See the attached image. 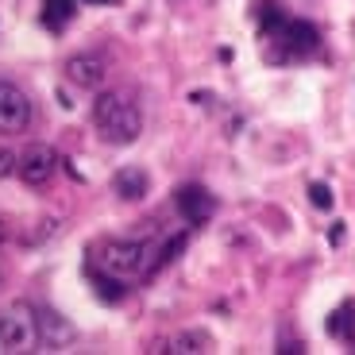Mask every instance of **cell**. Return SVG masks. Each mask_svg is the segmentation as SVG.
Instances as JSON below:
<instances>
[{"instance_id":"obj_1","label":"cell","mask_w":355,"mask_h":355,"mask_svg":"<svg viewBox=\"0 0 355 355\" xmlns=\"http://www.w3.org/2000/svg\"><path fill=\"white\" fill-rule=\"evenodd\" d=\"M93 124H97V135L105 143H135L143 132V116L139 105H135L128 93H101L97 105H93Z\"/></svg>"},{"instance_id":"obj_2","label":"cell","mask_w":355,"mask_h":355,"mask_svg":"<svg viewBox=\"0 0 355 355\" xmlns=\"http://www.w3.org/2000/svg\"><path fill=\"white\" fill-rule=\"evenodd\" d=\"M155 251L159 243H139V240H108L101 243L97 259H101V270L116 278H143L155 270Z\"/></svg>"},{"instance_id":"obj_3","label":"cell","mask_w":355,"mask_h":355,"mask_svg":"<svg viewBox=\"0 0 355 355\" xmlns=\"http://www.w3.org/2000/svg\"><path fill=\"white\" fill-rule=\"evenodd\" d=\"M266 43H270V51H266L270 62H297V58H309L320 51V31L309 19H282L266 35Z\"/></svg>"},{"instance_id":"obj_4","label":"cell","mask_w":355,"mask_h":355,"mask_svg":"<svg viewBox=\"0 0 355 355\" xmlns=\"http://www.w3.org/2000/svg\"><path fill=\"white\" fill-rule=\"evenodd\" d=\"M35 340H39L35 309L12 305L8 313H0V352H27Z\"/></svg>"},{"instance_id":"obj_5","label":"cell","mask_w":355,"mask_h":355,"mask_svg":"<svg viewBox=\"0 0 355 355\" xmlns=\"http://www.w3.org/2000/svg\"><path fill=\"white\" fill-rule=\"evenodd\" d=\"M27 124H31V101H27V93L19 85H12V81H0V132H27Z\"/></svg>"},{"instance_id":"obj_6","label":"cell","mask_w":355,"mask_h":355,"mask_svg":"<svg viewBox=\"0 0 355 355\" xmlns=\"http://www.w3.org/2000/svg\"><path fill=\"white\" fill-rule=\"evenodd\" d=\"M35 329H39L43 352H62V347L73 340V324L58 309H51V305H39L35 309Z\"/></svg>"},{"instance_id":"obj_7","label":"cell","mask_w":355,"mask_h":355,"mask_svg":"<svg viewBox=\"0 0 355 355\" xmlns=\"http://www.w3.org/2000/svg\"><path fill=\"white\" fill-rule=\"evenodd\" d=\"M54 166H58V155L46 147V143H31L24 155H19V178L27 186H46L54 178Z\"/></svg>"},{"instance_id":"obj_8","label":"cell","mask_w":355,"mask_h":355,"mask_svg":"<svg viewBox=\"0 0 355 355\" xmlns=\"http://www.w3.org/2000/svg\"><path fill=\"white\" fill-rule=\"evenodd\" d=\"M178 213L186 216L189 224H205L216 213V197L201 186H182L178 189Z\"/></svg>"},{"instance_id":"obj_9","label":"cell","mask_w":355,"mask_h":355,"mask_svg":"<svg viewBox=\"0 0 355 355\" xmlns=\"http://www.w3.org/2000/svg\"><path fill=\"white\" fill-rule=\"evenodd\" d=\"M105 62H101L97 54H73L70 62H66V78L73 81V85L81 89H97L101 81H105Z\"/></svg>"},{"instance_id":"obj_10","label":"cell","mask_w":355,"mask_h":355,"mask_svg":"<svg viewBox=\"0 0 355 355\" xmlns=\"http://www.w3.org/2000/svg\"><path fill=\"white\" fill-rule=\"evenodd\" d=\"M147 189H151V178H147V170H139V166H124L112 178V193L120 197V201H143Z\"/></svg>"},{"instance_id":"obj_11","label":"cell","mask_w":355,"mask_h":355,"mask_svg":"<svg viewBox=\"0 0 355 355\" xmlns=\"http://www.w3.org/2000/svg\"><path fill=\"white\" fill-rule=\"evenodd\" d=\"M73 12H78L73 0H46L43 4V24L51 27V31H62V27L73 19Z\"/></svg>"},{"instance_id":"obj_12","label":"cell","mask_w":355,"mask_h":355,"mask_svg":"<svg viewBox=\"0 0 355 355\" xmlns=\"http://www.w3.org/2000/svg\"><path fill=\"white\" fill-rule=\"evenodd\" d=\"M251 16L259 19V31L270 35V31L286 19V12H278V4H270V0H255V4H251Z\"/></svg>"},{"instance_id":"obj_13","label":"cell","mask_w":355,"mask_h":355,"mask_svg":"<svg viewBox=\"0 0 355 355\" xmlns=\"http://www.w3.org/2000/svg\"><path fill=\"white\" fill-rule=\"evenodd\" d=\"M124 278H116V275H101L97 278V293L101 297H105V302H120V297H124Z\"/></svg>"},{"instance_id":"obj_14","label":"cell","mask_w":355,"mask_h":355,"mask_svg":"<svg viewBox=\"0 0 355 355\" xmlns=\"http://www.w3.org/2000/svg\"><path fill=\"white\" fill-rule=\"evenodd\" d=\"M309 201H313V209L329 213V209H332V189L324 186V182H313V186H309Z\"/></svg>"},{"instance_id":"obj_15","label":"cell","mask_w":355,"mask_h":355,"mask_svg":"<svg viewBox=\"0 0 355 355\" xmlns=\"http://www.w3.org/2000/svg\"><path fill=\"white\" fill-rule=\"evenodd\" d=\"M54 232H58V220H43V228H31V232H27V243H31V248H35V243L51 240Z\"/></svg>"},{"instance_id":"obj_16","label":"cell","mask_w":355,"mask_h":355,"mask_svg":"<svg viewBox=\"0 0 355 355\" xmlns=\"http://www.w3.org/2000/svg\"><path fill=\"white\" fill-rule=\"evenodd\" d=\"M12 170H19V159L12 151H4V147H0V178H8Z\"/></svg>"},{"instance_id":"obj_17","label":"cell","mask_w":355,"mask_h":355,"mask_svg":"<svg viewBox=\"0 0 355 355\" xmlns=\"http://www.w3.org/2000/svg\"><path fill=\"white\" fill-rule=\"evenodd\" d=\"M344 224H332V232H329V243H332V248H340V243H344Z\"/></svg>"},{"instance_id":"obj_18","label":"cell","mask_w":355,"mask_h":355,"mask_svg":"<svg viewBox=\"0 0 355 355\" xmlns=\"http://www.w3.org/2000/svg\"><path fill=\"white\" fill-rule=\"evenodd\" d=\"M189 101H193V105H209V101H213V93H205V89H201V93H189Z\"/></svg>"},{"instance_id":"obj_19","label":"cell","mask_w":355,"mask_h":355,"mask_svg":"<svg viewBox=\"0 0 355 355\" xmlns=\"http://www.w3.org/2000/svg\"><path fill=\"white\" fill-rule=\"evenodd\" d=\"M4 236H8V228H4V224H0V240H4Z\"/></svg>"},{"instance_id":"obj_20","label":"cell","mask_w":355,"mask_h":355,"mask_svg":"<svg viewBox=\"0 0 355 355\" xmlns=\"http://www.w3.org/2000/svg\"><path fill=\"white\" fill-rule=\"evenodd\" d=\"M89 4H101V0H89Z\"/></svg>"},{"instance_id":"obj_21","label":"cell","mask_w":355,"mask_h":355,"mask_svg":"<svg viewBox=\"0 0 355 355\" xmlns=\"http://www.w3.org/2000/svg\"><path fill=\"white\" fill-rule=\"evenodd\" d=\"M0 286H4V275H0Z\"/></svg>"}]
</instances>
